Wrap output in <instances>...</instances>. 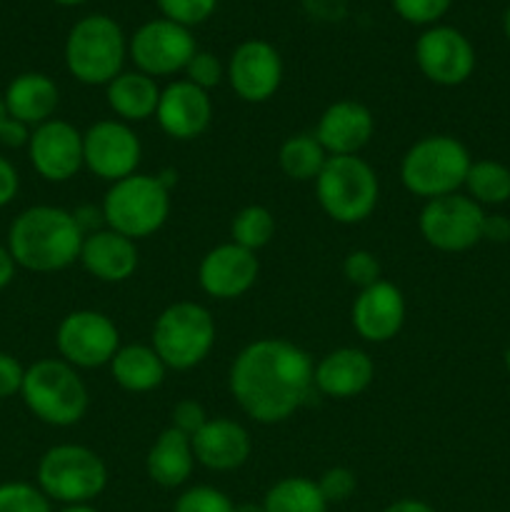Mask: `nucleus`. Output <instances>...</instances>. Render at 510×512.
Listing matches in <instances>:
<instances>
[{
	"label": "nucleus",
	"instance_id": "50",
	"mask_svg": "<svg viewBox=\"0 0 510 512\" xmlns=\"http://www.w3.org/2000/svg\"><path fill=\"white\" fill-rule=\"evenodd\" d=\"M5 118H8V113H5V103H3V95H0V125L5 123Z\"/></svg>",
	"mask_w": 510,
	"mask_h": 512
},
{
	"label": "nucleus",
	"instance_id": "25",
	"mask_svg": "<svg viewBox=\"0 0 510 512\" xmlns=\"http://www.w3.org/2000/svg\"><path fill=\"white\" fill-rule=\"evenodd\" d=\"M195 468L193 443L188 435L175 428H165L150 445L148 458H145V470L148 478L160 488H180L188 483Z\"/></svg>",
	"mask_w": 510,
	"mask_h": 512
},
{
	"label": "nucleus",
	"instance_id": "26",
	"mask_svg": "<svg viewBox=\"0 0 510 512\" xmlns=\"http://www.w3.org/2000/svg\"><path fill=\"white\" fill-rule=\"evenodd\" d=\"M105 98H108L110 110L118 115L123 123H143L153 118L160 103V88L155 78L140 73V70H128L105 85Z\"/></svg>",
	"mask_w": 510,
	"mask_h": 512
},
{
	"label": "nucleus",
	"instance_id": "7",
	"mask_svg": "<svg viewBox=\"0 0 510 512\" xmlns=\"http://www.w3.org/2000/svg\"><path fill=\"white\" fill-rule=\"evenodd\" d=\"M315 195L320 208L335 223H363L378 205V173L360 155H330L315 178Z\"/></svg>",
	"mask_w": 510,
	"mask_h": 512
},
{
	"label": "nucleus",
	"instance_id": "28",
	"mask_svg": "<svg viewBox=\"0 0 510 512\" xmlns=\"http://www.w3.org/2000/svg\"><path fill=\"white\" fill-rule=\"evenodd\" d=\"M330 155L325 153L323 145L318 143L313 133H298L290 135L283 145H280L278 153V165L290 180L295 183H310L320 175V170L325 168Z\"/></svg>",
	"mask_w": 510,
	"mask_h": 512
},
{
	"label": "nucleus",
	"instance_id": "18",
	"mask_svg": "<svg viewBox=\"0 0 510 512\" xmlns=\"http://www.w3.org/2000/svg\"><path fill=\"white\" fill-rule=\"evenodd\" d=\"M353 328L365 343H390L403 330L405 298L398 285L378 280L370 288H363L350 310Z\"/></svg>",
	"mask_w": 510,
	"mask_h": 512
},
{
	"label": "nucleus",
	"instance_id": "9",
	"mask_svg": "<svg viewBox=\"0 0 510 512\" xmlns=\"http://www.w3.org/2000/svg\"><path fill=\"white\" fill-rule=\"evenodd\" d=\"M108 485V468L95 450L63 443L50 448L38 463V488L48 500L85 505Z\"/></svg>",
	"mask_w": 510,
	"mask_h": 512
},
{
	"label": "nucleus",
	"instance_id": "3",
	"mask_svg": "<svg viewBox=\"0 0 510 512\" xmlns=\"http://www.w3.org/2000/svg\"><path fill=\"white\" fill-rule=\"evenodd\" d=\"M473 158L453 135H425L408 148L400 163V180L415 198H443L465 185Z\"/></svg>",
	"mask_w": 510,
	"mask_h": 512
},
{
	"label": "nucleus",
	"instance_id": "43",
	"mask_svg": "<svg viewBox=\"0 0 510 512\" xmlns=\"http://www.w3.org/2000/svg\"><path fill=\"white\" fill-rule=\"evenodd\" d=\"M483 240H488V243H510V218H505V215H485Z\"/></svg>",
	"mask_w": 510,
	"mask_h": 512
},
{
	"label": "nucleus",
	"instance_id": "17",
	"mask_svg": "<svg viewBox=\"0 0 510 512\" xmlns=\"http://www.w3.org/2000/svg\"><path fill=\"white\" fill-rule=\"evenodd\" d=\"M260 273L255 253L240 248L233 240L215 245L198 265V283L203 293L215 300H235L248 293Z\"/></svg>",
	"mask_w": 510,
	"mask_h": 512
},
{
	"label": "nucleus",
	"instance_id": "8",
	"mask_svg": "<svg viewBox=\"0 0 510 512\" xmlns=\"http://www.w3.org/2000/svg\"><path fill=\"white\" fill-rule=\"evenodd\" d=\"M168 370H190L203 363L215 345V320L205 305L180 300L158 315L150 338Z\"/></svg>",
	"mask_w": 510,
	"mask_h": 512
},
{
	"label": "nucleus",
	"instance_id": "20",
	"mask_svg": "<svg viewBox=\"0 0 510 512\" xmlns=\"http://www.w3.org/2000/svg\"><path fill=\"white\" fill-rule=\"evenodd\" d=\"M375 133V118L358 100H338L323 110L315 138L328 155H358Z\"/></svg>",
	"mask_w": 510,
	"mask_h": 512
},
{
	"label": "nucleus",
	"instance_id": "35",
	"mask_svg": "<svg viewBox=\"0 0 510 512\" xmlns=\"http://www.w3.org/2000/svg\"><path fill=\"white\" fill-rule=\"evenodd\" d=\"M393 10L410 25H438L453 0H390Z\"/></svg>",
	"mask_w": 510,
	"mask_h": 512
},
{
	"label": "nucleus",
	"instance_id": "34",
	"mask_svg": "<svg viewBox=\"0 0 510 512\" xmlns=\"http://www.w3.org/2000/svg\"><path fill=\"white\" fill-rule=\"evenodd\" d=\"M218 3L220 0H158V8L163 18L193 28V25L205 23L215 13Z\"/></svg>",
	"mask_w": 510,
	"mask_h": 512
},
{
	"label": "nucleus",
	"instance_id": "13",
	"mask_svg": "<svg viewBox=\"0 0 510 512\" xmlns=\"http://www.w3.org/2000/svg\"><path fill=\"white\" fill-rule=\"evenodd\" d=\"M85 168L100 180L118 183L138 173L143 145L135 130L123 120H98L83 133Z\"/></svg>",
	"mask_w": 510,
	"mask_h": 512
},
{
	"label": "nucleus",
	"instance_id": "36",
	"mask_svg": "<svg viewBox=\"0 0 510 512\" xmlns=\"http://www.w3.org/2000/svg\"><path fill=\"white\" fill-rule=\"evenodd\" d=\"M183 73L188 83L198 85V88L203 90L218 88L225 78L223 63H220L213 53H208V50H195V55L188 60Z\"/></svg>",
	"mask_w": 510,
	"mask_h": 512
},
{
	"label": "nucleus",
	"instance_id": "1",
	"mask_svg": "<svg viewBox=\"0 0 510 512\" xmlns=\"http://www.w3.org/2000/svg\"><path fill=\"white\" fill-rule=\"evenodd\" d=\"M315 363L283 338H260L235 355L228 388L255 423L275 425L298 413L313 395Z\"/></svg>",
	"mask_w": 510,
	"mask_h": 512
},
{
	"label": "nucleus",
	"instance_id": "33",
	"mask_svg": "<svg viewBox=\"0 0 510 512\" xmlns=\"http://www.w3.org/2000/svg\"><path fill=\"white\" fill-rule=\"evenodd\" d=\"M173 512H235V505L223 490H215L210 485H195L175 500Z\"/></svg>",
	"mask_w": 510,
	"mask_h": 512
},
{
	"label": "nucleus",
	"instance_id": "10",
	"mask_svg": "<svg viewBox=\"0 0 510 512\" xmlns=\"http://www.w3.org/2000/svg\"><path fill=\"white\" fill-rule=\"evenodd\" d=\"M483 205L463 193L425 200L418 228L430 248L440 253H463L483 240Z\"/></svg>",
	"mask_w": 510,
	"mask_h": 512
},
{
	"label": "nucleus",
	"instance_id": "22",
	"mask_svg": "<svg viewBox=\"0 0 510 512\" xmlns=\"http://www.w3.org/2000/svg\"><path fill=\"white\" fill-rule=\"evenodd\" d=\"M375 378V365L365 350L338 348L318 360L313 373V385L328 398L348 400L365 393Z\"/></svg>",
	"mask_w": 510,
	"mask_h": 512
},
{
	"label": "nucleus",
	"instance_id": "51",
	"mask_svg": "<svg viewBox=\"0 0 510 512\" xmlns=\"http://www.w3.org/2000/svg\"><path fill=\"white\" fill-rule=\"evenodd\" d=\"M503 363H505V370H508V375H510V348L505 350V355H503Z\"/></svg>",
	"mask_w": 510,
	"mask_h": 512
},
{
	"label": "nucleus",
	"instance_id": "14",
	"mask_svg": "<svg viewBox=\"0 0 510 512\" xmlns=\"http://www.w3.org/2000/svg\"><path fill=\"white\" fill-rule=\"evenodd\" d=\"M415 63L435 85H463L475 70V48L453 25H430L415 40Z\"/></svg>",
	"mask_w": 510,
	"mask_h": 512
},
{
	"label": "nucleus",
	"instance_id": "23",
	"mask_svg": "<svg viewBox=\"0 0 510 512\" xmlns=\"http://www.w3.org/2000/svg\"><path fill=\"white\" fill-rule=\"evenodd\" d=\"M78 260L93 278L103 283H123L138 270L140 255L135 240L110 228H98L85 233Z\"/></svg>",
	"mask_w": 510,
	"mask_h": 512
},
{
	"label": "nucleus",
	"instance_id": "39",
	"mask_svg": "<svg viewBox=\"0 0 510 512\" xmlns=\"http://www.w3.org/2000/svg\"><path fill=\"white\" fill-rule=\"evenodd\" d=\"M205 423H208L205 408L193 398L180 400V403L173 408V413H170V428L180 430V433L188 435V438H193Z\"/></svg>",
	"mask_w": 510,
	"mask_h": 512
},
{
	"label": "nucleus",
	"instance_id": "4",
	"mask_svg": "<svg viewBox=\"0 0 510 512\" xmlns=\"http://www.w3.org/2000/svg\"><path fill=\"white\" fill-rule=\"evenodd\" d=\"M30 413L53 428H70L80 423L88 410V388L78 368L63 358H45L25 370L20 388Z\"/></svg>",
	"mask_w": 510,
	"mask_h": 512
},
{
	"label": "nucleus",
	"instance_id": "31",
	"mask_svg": "<svg viewBox=\"0 0 510 512\" xmlns=\"http://www.w3.org/2000/svg\"><path fill=\"white\" fill-rule=\"evenodd\" d=\"M275 235V218L268 208L263 205H245L243 210L233 215V223H230V238L235 245L250 250V253H258L260 248L273 240Z\"/></svg>",
	"mask_w": 510,
	"mask_h": 512
},
{
	"label": "nucleus",
	"instance_id": "6",
	"mask_svg": "<svg viewBox=\"0 0 510 512\" xmlns=\"http://www.w3.org/2000/svg\"><path fill=\"white\" fill-rule=\"evenodd\" d=\"M128 40L123 28L108 15H85L70 28L65 40L68 73L83 85H108L123 73Z\"/></svg>",
	"mask_w": 510,
	"mask_h": 512
},
{
	"label": "nucleus",
	"instance_id": "44",
	"mask_svg": "<svg viewBox=\"0 0 510 512\" xmlns=\"http://www.w3.org/2000/svg\"><path fill=\"white\" fill-rule=\"evenodd\" d=\"M15 268H18V265H15V260H13V255H10V250L5 248V245H0V290H3L5 285L13 283Z\"/></svg>",
	"mask_w": 510,
	"mask_h": 512
},
{
	"label": "nucleus",
	"instance_id": "16",
	"mask_svg": "<svg viewBox=\"0 0 510 512\" xmlns=\"http://www.w3.org/2000/svg\"><path fill=\"white\" fill-rule=\"evenodd\" d=\"M30 163L40 178L50 183H65L75 178L85 165L83 133L68 120H48L30 133Z\"/></svg>",
	"mask_w": 510,
	"mask_h": 512
},
{
	"label": "nucleus",
	"instance_id": "38",
	"mask_svg": "<svg viewBox=\"0 0 510 512\" xmlns=\"http://www.w3.org/2000/svg\"><path fill=\"white\" fill-rule=\"evenodd\" d=\"M323 493L325 503H345L348 498H353L355 488H358V478H355L353 470L348 468H330L320 475V480H315Z\"/></svg>",
	"mask_w": 510,
	"mask_h": 512
},
{
	"label": "nucleus",
	"instance_id": "41",
	"mask_svg": "<svg viewBox=\"0 0 510 512\" xmlns=\"http://www.w3.org/2000/svg\"><path fill=\"white\" fill-rule=\"evenodd\" d=\"M18 188H20L18 170L13 168L10 160H5L3 155H0V208L13 203V198L18 195Z\"/></svg>",
	"mask_w": 510,
	"mask_h": 512
},
{
	"label": "nucleus",
	"instance_id": "2",
	"mask_svg": "<svg viewBox=\"0 0 510 512\" xmlns=\"http://www.w3.org/2000/svg\"><path fill=\"white\" fill-rule=\"evenodd\" d=\"M83 228L73 213L55 205H33L13 220L8 250L15 265L33 273H58L80 258Z\"/></svg>",
	"mask_w": 510,
	"mask_h": 512
},
{
	"label": "nucleus",
	"instance_id": "49",
	"mask_svg": "<svg viewBox=\"0 0 510 512\" xmlns=\"http://www.w3.org/2000/svg\"><path fill=\"white\" fill-rule=\"evenodd\" d=\"M503 30H505V35H508V40H510V5H508V10H505V15H503Z\"/></svg>",
	"mask_w": 510,
	"mask_h": 512
},
{
	"label": "nucleus",
	"instance_id": "21",
	"mask_svg": "<svg viewBox=\"0 0 510 512\" xmlns=\"http://www.w3.org/2000/svg\"><path fill=\"white\" fill-rule=\"evenodd\" d=\"M195 453V463L205 465L215 473H228L238 470L240 465L248 463L250 443L248 430L230 418H213L190 438Z\"/></svg>",
	"mask_w": 510,
	"mask_h": 512
},
{
	"label": "nucleus",
	"instance_id": "12",
	"mask_svg": "<svg viewBox=\"0 0 510 512\" xmlns=\"http://www.w3.org/2000/svg\"><path fill=\"white\" fill-rule=\"evenodd\" d=\"M55 345L65 363L73 368H103L120 348V333L113 320L98 310H73L65 315L55 333Z\"/></svg>",
	"mask_w": 510,
	"mask_h": 512
},
{
	"label": "nucleus",
	"instance_id": "29",
	"mask_svg": "<svg viewBox=\"0 0 510 512\" xmlns=\"http://www.w3.org/2000/svg\"><path fill=\"white\" fill-rule=\"evenodd\" d=\"M265 512H328L318 483L310 478H283L265 493Z\"/></svg>",
	"mask_w": 510,
	"mask_h": 512
},
{
	"label": "nucleus",
	"instance_id": "42",
	"mask_svg": "<svg viewBox=\"0 0 510 512\" xmlns=\"http://www.w3.org/2000/svg\"><path fill=\"white\" fill-rule=\"evenodd\" d=\"M30 125L20 123L15 118H5V123L0 125V143L8 145V148H23L30 143Z\"/></svg>",
	"mask_w": 510,
	"mask_h": 512
},
{
	"label": "nucleus",
	"instance_id": "24",
	"mask_svg": "<svg viewBox=\"0 0 510 512\" xmlns=\"http://www.w3.org/2000/svg\"><path fill=\"white\" fill-rule=\"evenodd\" d=\"M3 103L8 118L38 128L53 120L60 103V90L45 73H20L10 80Z\"/></svg>",
	"mask_w": 510,
	"mask_h": 512
},
{
	"label": "nucleus",
	"instance_id": "48",
	"mask_svg": "<svg viewBox=\"0 0 510 512\" xmlns=\"http://www.w3.org/2000/svg\"><path fill=\"white\" fill-rule=\"evenodd\" d=\"M53 3L65 5V8H73V5H83V3H88V0H53Z\"/></svg>",
	"mask_w": 510,
	"mask_h": 512
},
{
	"label": "nucleus",
	"instance_id": "46",
	"mask_svg": "<svg viewBox=\"0 0 510 512\" xmlns=\"http://www.w3.org/2000/svg\"><path fill=\"white\" fill-rule=\"evenodd\" d=\"M235 512H265V508H263V503H260V505L240 503V505H235Z\"/></svg>",
	"mask_w": 510,
	"mask_h": 512
},
{
	"label": "nucleus",
	"instance_id": "37",
	"mask_svg": "<svg viewBox=\"0 0 510 512\" xmlns=\"http://www.w3.org/2000/svg\"><path fill=\"white\" fill-rule=\"evenodd\" d=\"M343 275L350 285L355 288H370L375 285L380 278V263L370 250H350L345 255V263H343Z\"/></svg>",
	"mask_w": 510,
	"mask_h": 512
},
{
	"label": "nucleus",
	"instance_id": "47",
	"mask_svg": "<svg viewBox=\"0 0 510 512\" xmlns=\"http://www.w3.org/2000/svg\"><path fill=\"white\" fill-rule=\"evenodd\" d=\"M60 512H98V510L90 508V505L85 503V505H65V508Z\"/></svg>",
	"mask_w": 510,
	"mask_h": 512
},
{
	"label": "nucleus",
	"instance_id": "45",
	"mask_svg": "<svg viewBox=\"0 0 510 512\" xmlns=\"http://www.w3.org/2000/svg\"><path fill=\"white\" fill-rule=\"evenodd\" d=\"M383 512H435V510L430 508L428 503H423V500L403 498V500H395V503L388 505Z\"/></svg>",
	"mask_w": 510,
	"mask_h": 512
},
{
	"label": "nucleus",
	"instance_id": "11",
	"mask_svg": "<svg viewBox=\"0 0 510 512\" xmlns=\"http://www.w3.org/2000/svg\"><path fill=\"white\" fill-rule=\"evenodd\" d=\"M195 50L198 48L190 28L168 18L148 20L128 40V55L135 63V70L150 78L183 73Z\"/></svg>",
	"mask_w": 510,
	"mask_h": 512
},
{
	"label": "nucleus",
	"instance_id": "32",
	"mask_svg": "<svg viewBox=\"0 0 510 512\" xmlns=\"http://www.w3.org/2000/svg\"><path fill=\"white\" fill-rule=\"evenodd\" d=\"M0 512H53L50 500L35 485L3 483L0 485Z\"/></svg>",
	"mask_w": 510,
	"mask_h": 512
},
{
	"label": "nucleus",
	"instance_id": "27",
	"mask_svg": "<svg viewBox=\"0 0 510 512\" xmlns=\"http://www.w3.org/2000/svg\"><path fill=\"white\" fill-rule=\"evenodd\" d=\"M165 363L153 345H120L110 360V375L128 393H150L165 380Z\"/></svg>",
	"mask_w": 510,
	"mask_h": 512
},
{
	"label": "nucleus",
	"instance_id": "15",
	"mask_svg": "<svg viewBox=\"0 0 510 512\" xmlns=\"http://www.w3.org/2000/svg\"><path fill=\"white\" fill-rule=\"evenodd\" d=\"M230 88L245 103H265L283 83V58L268 40H243L225 65Z\"/></svg>",
	"mask_w": 510,
	"mask_h": 512
},
{
	"label": "nucleus",
	"instance_id": "5",
	"mask_svg": "<svg viewBox=\"0 0 510 512\" xmlns=\"http://www.w3.org/2000/svg\"><path fill=\"white\" fill-rule=\"evenodd\" d=\"M100 213L105 228L130 240L148 238L168 220L170 188L160 175L133 173L118 183H110Z\"/></svg>",
	"mask_w": 510,
	"mask_h": 512
},
{
	"label": "nucleus",
	"instance_id": "30",
	"mask_svg": "<svg viewBox=\"0 0 510 512\" xmlns=\"http://www.w3.org/2000/svg\"><path fill=\"white\" fill-rule=\"evenodd\" d=\"M468 198L478 205H503L510 200V168L498 160H473L465 178Z\"/></svg>",
	"mask_w": 510,
	"mask_h": 512
},
{
	"label": "nucleus",
	"instance_id": "40",
	"mask_svg": "<svg viewBox=\"0 0 510 512\" xmlns=\"http://www.w3.org/2000/svg\"><path fill=\"white\" fill-rule=\"evenodd\" d=\"M25 368L10 353L0 350V398H13L23 388Z\"/></svg>",
	"mask_w": 510,
	"mask_h": 512
},
{
	"label": "nucleus",
	"instance_id": "19",
	"mask_svg": "<svg viewBox=\"0 0 510 512\" xmlns=\"http://www.w3.org/2000/svg\"><path fill=\"white\" fill-rule=\"evenodd\" d=\"M155 120L170 138L193 140L208 130L210 120H213V100H210L208 90L188 83L185 78L175 80L160 90Z\"/></svg>",
	"mask_w": 510,
	"mask_h": 512
}]
</instances>
